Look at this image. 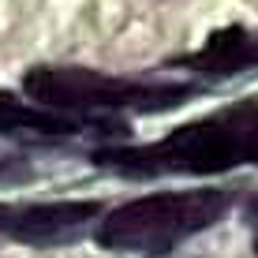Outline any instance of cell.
Wrapping results in <instances>:
<instances>
[{
	"mask_svg": "<svg viewBox=\"0 0 258 258\" xmlns=\"http://www.w3.org/2000/svg\"><path fill=\"white\" fill-rule=\"evenodd\" d=\"M94 161L127 176H213L236 165H258V94L146 146L101 150Z\"/></svg>",
	"mask_w": 258,
	"mask_h": 258,
	"instance_id": "1",
	"label": "cell"
},
{
	"mask_svg": "<svg viewBox=\"0 0 258 258\" xmlns=\"http://www.w3.org/2000/svg\"><path fill=\"white\" fill-rule=\"evenodd\" d=\"M94 120L75 112L45 109V105L23 101V97L0 90V135H30V139H71L90 131Z\"/></svg>",
	"mask_w": 258,
	"mask_h": 258,
	"instance_id": "6",
	"label": "cell"
},
{
	"mask_svg": "<svg viewBox=\"0 0 258 258\" xmlns=\"http://www.w3.org/2000/svg\"><path fill=\"white\" fill-rule=\"evenodd\" d=\"M23 90L34 105L60 112L86 109H127V112H161L176 109L195 94L187 83H142V79L101 75L90 68H34L23 75Z\"/></svg>",
	"mask_w": 258,
	"mask_h": 258,
	"instance_id": "3",
	"label": "cell"
},
{
	"mask_svg": "<svg viewBox=\"0 0 258 258\" xmlns=\"http://www.w3.org/2000/svg\"><path fill=\"white\" fill-rule=\"evenodd\" d=\"M251 213H254V217H258V199H254V202H251Z\"/></svg>",
	"mask_w": 258,
	"mask_h": 258,
	"instance_id": "8",
	"label": "cell"
},
{
	"mask_svg": "<svg viewBox=\"0 0 258 258\" xmlns=\"http://www.w3.org/2000/svg\"><path fill=\"white\" fill-rule=\"evenodd\" d=\"M176 64L199 71V75H213V79H228L247 68H258V30H247V26L213 30L206 38V45L187 52Z\"/></svg>",
	"mask_w": 258,
	"mask_h": 258,
	"instance_id": "5",
	"label": "cell"
},
{
	"mask_svg": "<svg viewBox=\"0 0 258 258\" xmlns=\"http://www.w3.org/2000/svg\"><path fill=\"white\" fill-rule=\"evenodd\" d=\"M232 210V195L217 187L142 195L97 225V247L120 254H168L183 239L206 232Z\"/></svg>",
	"mask_w": 258,
	"mask_h": 258,
	"instance_id": "2",
	"label": "cell"
},
{
	"mask_svg": "<svg viewBox=\"0 0 258 258\" xmlns=\"http://www.w3.org/2000/svg\"><path fill=\"white\" fill-rule=\"evenodd\" d=\"M34 168L23 161V157H12V154H0V183H15V180H30Z\"/></svg>",
	"mask_w": 258,
	"mask_h": 258,
	"instance_id": "7",
	"label": "cell"
},
{
	"mask_svg": "<svg viewBox=\"0 0 258 258\" xmlns=\"http://www.w3.org/2000/svg\"><path fill=\"white\" fill-rule=\"evenodd\" d=\"M105 213L101 202H0V236L19 243H68Z\"/></svg>",
	"mask_w": 258,
	"mask_h": 258,
	"instance_id": "4",
	"label": "cell"
}]
</instances>
